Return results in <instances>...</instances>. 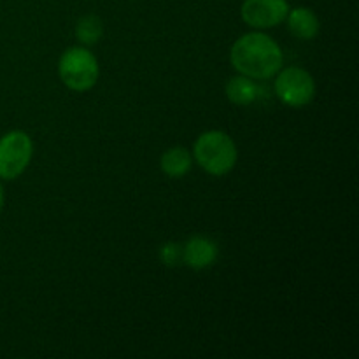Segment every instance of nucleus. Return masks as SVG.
Returning <instances> with one entry per match:
<instances>
[{
	"instance_id": "1",
	"label": "nucleus",
	"mask_w": 359,
	"mask_h": 359,
	"mask_svg": "<svg viewBox=\"0 0 359 359\" xmlns=\"http://www.w3.org/2000/svg\"><path fill=\"white\" fill-rule=\"evenodd\" d=\"M230 62L237 72L251 79H270L283 69L284 56L270 35L251 32L235 41Z\"/></svg>"
},
{
	"instance_id": "2",
	"label": "nucleus",
	"mask_w": 359,
	"mask_h": 359,
	"mask_svg": "<svg viewBox=\"0 0 359 359\" xmlns=\"http://www.w3.org/2000/svg\"><path fill=\"white\" fill-rule=\"evenodd\" d=\"M193 158L207 174L221 177L233 170L238 153L230 135L219 130H209L196 139Z\"/></svg>"
},
{
	"instance_id": "3",
	"label": "nucleus",
	"mask_w": 359,
	"mask_h": 359,
	"mask_svg": "<svg viewBox=\"0 0 359 359\" xmlns=\"http://www.w3.org/2000/svg\"><path fill=\"white\" fill-rule=\"evenodd\" d=\"M98 62L86 48H69L58 62V74L62 83L72 91H88L98 81Z\"/></svg>"
},
{
	"instance_id": "4",
	"label": "nucleus",
	"mask_w": 359,
	"mask_h": 359,
	"mask_svg": "<svg viewBox=\"0 0 359 359\" xmlns=\"http://www.w3.org/2000/svg\"><path fill=\"white\" fill-rule=\"evenodd\" d=\"M277 98L290 107H305L316 97V83L307 70L300 67H287L279 70L273 84Z\"/></svg>"
},
{
	"instance_id": "5",
	"label": "nucleus",
	"mask_w": 359,
	"mask_h": 359,
	"mask_svg": "<svg viewBox=\"0 0 359 359\" xmlns=\"http://www.w3.org/2000/svg\"><path fill=\"white\" fill-rule=\"evenodd\" d=\"M34 154V144L28 133L13 130L0 139V177L6 181L20 177L27 170Z\"/></svg>"
},
{
	"instance_id": "6",
	"label": "nucleus",
	"mask_w": 359,
	"mask_h": 359,
	"mask_svg": "<svg viewBox=\"0 0 359 359\" xmlns=\"http://www.w3.org/2000/svg\"><path fill=\"white\" fill-rule=\"evenodd\" d=\"M290 4L286 0H244L241 16L244 23L256 30L273 28L286 21Z\"/></svg>"
},
{
	"instance_id": "7",
	"label": "nucleus",
	"mask_w": 359,
	"mask_h": 359,
	"mask_svg": "<svg viewBox=\"0 0 359 359\" xmlns=\"http://www.w3.org/2000/svg\"><path fill=\"white\" fill-rule=\"evenodd\" d=\"M217 259V245L207 237H196L189 238L184 245H182V263L193 270H203L207 266L214 265Z\"/></svg>"
},
{
	"instance_id": "8",
	"label": "nucleus",
	"mask_w": 359,
	"mask_h": 359,
	"mask_svg": "<svg viewBox=\"0 0 359 359\" xmlns=\"http://www.w3.org/2000/svg\"><path fill=\"white\" fill-rule=\"evenodd\" d=\"M287 27H290L291 34L304 41H311L318 35L319 32V20L316 13L309 7H297L291 9L286 16Z\"/></svg>"
},
{
	"instance_id": "9",
	"label": "nucleus",
	"mask_w": 359,
	"mask_h": 359,
	"mask_svg": "<svg viewBox=\"0 0 359 359\" xmlns=\"http://www.w3.org/2000/svg\"><path fill=\"white\" fill-rule=\"evenodd\" d=\"M193 158L186 147H170V149L165 151L161 154L160 167L163 170V174H167L172 179H181L191 170Z\"/></svg>"
},
{
	"instance_id": "10",
	"label": "nucleus",
	"mask_w": 359,
	"mask_h": 359,
	"mask_svg": "<svg viewBox=\"0 0 359 359\" xmlns=\"http://www.w3.org/2000/svg\"><path fill=\"white\" fill-rule=\"evenodd\" d=\"M259 88L251 77L237 76L226 83V97L235 105H251L258 98Z\"/></svg>"
},
{
	"instance_id": "11",
	"label": "nucleus",
	"mask_w": 359,
	"mask_h": 359,
	"mask_svg": "<svg viewBox=\"0 0 359 359\" xmlns=\"http://www.w3.org/2000/svg\"><path fill=\"white\" fill-rule=\"evenodd\" d=\"M104 35V23L95 14H86V16L79 18L76 23V37L81 44L93 46Z\"/></svg>"
},
{
	"instance_id": "12",
	"label": "nucleus",
	"mask_w": 359,
	"mask_h": 359,
	"mask_svg": "<svg viewBox=\"0 0 359 359\" xmlns=\"http://www.w3.org/2000/svg\"><path fill=\"white\" fill-rule=\"evenodd\" d=\"M160 258L165 265L174 266L177 263H182V245L175 244V242H168V244L161 245Z\"/></svg>"
},
{
	"instance_id": "13",
	"label": "nucleus",
	"mask_w": 359,
	"mask_h": 359,
	"mask_svg": "<svg viewBox=\"0 0 359 359\" xmlns=\"http://www.w3.org/2000/svg\"><path fill=\"white\" fill-rule=\"evenodd\" d=\"M4 198H6V196H4V188H2V184H0V210H2V207H4Z\"/></svg>"
}]
</instances>
